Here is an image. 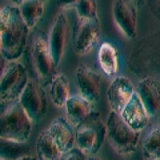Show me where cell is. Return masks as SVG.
<instances>
[{"mask_svg": "<svg viewBox=\"0 0 160 160\" xmlns=\"http://www.w3.org/2000/svg\"><path fill=\"white\" fill-rule=\"evenodd\" d=\"M135 92H136V89H135L132 82L126 76L113 78L107 92L111 111L122 113L126 106L131 102Z\"/></svg>", "mask_w": 160, "mask_h": 160, "instance_id": "cell-10", "label": "cell"}, {"mask_svg": "<svg viewBox=\"0 0 160 160\" xmlns=\"http://www.w3.org/2000/svg\"><path fill=\"white\" fill-rule=\"evenodd\" d=\"M149 6H151V9L153 13H156L160 18V0H148Z\"/></svg>", "mask_w": 160, "mask_h": 160, "instance_id": "cell-25", "label": "cell"}, {"mask_svg": "<svg viewBox=\"0 0 160 160\" xmlns=\"http://www.w3.org/2000/svg\"><path fill=\"white\" fill-rule=\"evenodd\" d=\"M12 4H15V6H20L23 2H26V0H11Z\"/></svg>", "mask_w": 160, "mask_h": 160, "instance_id": "cell-28", "label": "cell"}, {"mask_svg": "<svg viewBox=\"0 0 160 160\" xmlns=\"http://www.w3.org/2000/svg\"><path fill=\"white\" fill-rule=\"evenodd\" d=\"M29 63L38 78V82L42 86H49L52 79L56 76L55 72L58 64L55 63L49 43L43 33H35L31 40Z\"/></svg>", "mask_w": 160, "mask_h": 160, "instance_id": "cell-4", "label": "cell"}, {"mask_svg": "<svg viewBox=\"0 0 160 160\" xmlns=\"http://www.w3.org/2000/svg\"><path fill=\"white\" fill-rule=\"evenodd\" d=\"M100 35L99 18H78L73 27V49L78 55L92 51Z\"/></svg>", "mask_w": 160, "mask_h": 160, "instance_id": "cell-7", "label": "cell"}, {"mask_svg": "<svg viewBox=\"0 0 160 160\" xmlns=\"http://www.w3.org/2000/svg\"><path fill=\"white\" fill-rule=\"evenodd\" d=\"M93 104L95 103L89 102L82 95L71 96L66 104V113L68 122L76 128L80 123H83L93 112Z\"/></svg>", "mask_w": 160, "mask_h": 160, "instance_id": "cell-16", "label": "cell"}, {"mask_svg": "<svg viewBox=\"0 0 160 160\" xmlns=\"http://www.w3.org/2000/svg\"><path fill=\"white\" fill-rule=\"evenodd\" d=\"M99 66L108 78H116L119 72V56L118 51L111 43H103L98 52Z\"/></svg>", "mask_w": 160, "mask_h": 160, "instance_id": "cell-17", "label": "cell"}, {"mask_svg": "<svg viewBox=\"0 0 160 160\" xmlns=\"http://www.w3.org/2000/svg\"><path fill=\"white\" fill-rule=\"evenodd\" d=\"M78 18H98L96 0H78L76 6Z\"/></svg>", "mask_w": 160, "mask_h": 160, "instance_id": "cell-23", "label": "cell"}, {"mask_svg": "<svg viewBox=\"0 0 160 160\" xmlns=\"http://www.w3.org/2000/svg\"><path fill=\"white\" fill-rule=\"evenodd\" d=\"M18 7L29 29L36 27L38 23L40 22V19L43 18L44 2H42V0H26V2H23Z\"/></svg>", "mask_w": 160, "mask_h": 160, "instance_id": "cell-22", "label": "cell"}, {"mask_svg": "<svg viewBox=\"0 0 160 160\" xmlns=\"http://www.w3.org/2000/svg\"><path fill=\"white\" fill-rule=\"evenodd\" d=\"M49 96L56 107H66L69 100V82L66 75L58 73L49 84Z\"/></svg>", "mask_w": 160, "mask_h": 160, "instance_id": "cell-19", "label": "cell"}, {"mask_svg": "<svg viewBox=\"0 0 160 160\" xmlns=\"http://www.w3.org/2000/svg\"><path fill=\"white\" fill-rule=\"evenodd\" d=\"M89 160H102V159H99V158H92V159H89Z\"/></svg>", "mask_w": 160, "mask_h": 160, "instance_id": "cell-30", "label": "cell"}, {"mask_svg": "<svg viewBox=\"0 0 160 160\" xmlns=\"http://www.w3.org/2000/svg\"><path fill=\"white\" fill-rule=\"evenodd\" d=\"M107 139L116 153L129 156L138 149L140 132L129 127L120 113L111 111L107 119Z\"/></svg>", "mask_w": 160, "mask_h": 160, "instance_id": "cell-3", "label": "cell"}, {"mask_svg": "<svg viewBox=\"0 0 160 160\" xmlns=\"http://www.w3.org/2000/svg\"><path fill=\"white\" fill-rule=\"evenodd\" d=\"M31 147L23 142H13V140L0 138V159L4 160H19L20 158L31 155Z\"/></svg>", "mask_w": 160, "mask_h": 160, "instance_id": "cell-21", "label": "cell"}, {"mask_svg": "<svg viewBox=\"0 0 160 160\" xmlns=\"http://www.w3.org/2000/svg\"><path fill=\"white\" fill-rule=\"evenodd\" d=\"M115 24L128 39L138 35V6L133 0H115L112 8Z\"/></svg>", "mask_w": 160, "mask_h": 160, "instance_id": "cell-9", "label": "cell"}, {"mask_svg": "<svg viewBox=\"0 0 160 160\" xmlns=\"http://www.w3.org/2000/svg\"><path fill=\"white\" fill-rule=\"evenodd\" d=\"M63 152L49 135L48 129L42 131L36 139V156L39 160H60Z\"/></svg>", "mask_w": 160, "mask_h": 160, "instance_id": "cell-18", "label": "cell"}, {"mask_svg": "<svg viewBox=\"0 0 160 160\" xmlns=\"http://www.w3.org/2000/svg\"><path fill=\"white\" fill-rule=\"evenodd\" d=\"M133 2H135V4H136V6L139 7V6H142V4H143L144 0H133Z\"/></svg>", "mask_w": 160, "mask_h": 160, "instance_id": "cell-29", "label": "cell"}, {"mask_svg": "<svg viewBox=\"0 0 160 160\" xmlns=\"http://www.w3.org/2000/svg\"><path fill=\"white\" fill-rule=\"evenodd\" d=\"M120 115L126 120V123L128 126L132 127L138 132H142L148 126L149 118H151V115L148 113L147 108L144 106V103L142 102L138 92H135L131 102L127 104L126 108L123 109V112Z\"/></svg>", "mask_w": 160, "mask_h": 160, "instance_id": "cell-13", "label": "cell"}, {"mask_svg": "<svg viewBox=\"0 0 160 160\" xmlns=\"http://www.w3.org/2000/svg\"><path fill=\"white\" fill-rule=\"evenodd\" d=\"M32 122L19 100L2 104L0 138L27 143L32 132Z\"/></svg>", "mask_w": 160, "mask_h": 160, "instance_id": "cell-2", "label": "cell"}, {"mask_svg": "<svg viewBox=\"0 0 160 160\" xmlns=\"http://www.w3.org/2000/svg\"><path fill=\"white\" fill-rule=\"evenodd\" d=\"M143 155L146 160H160V124L147 129L143 139Z\"/></svg>", "mask_w": 160, "mask_h": 160, "instance_id": "cell-20", "label": "cell"}, {"mask_svg": "<svg viewBox=\"0 0 160 160\" xmlns=\"http://www.w3.org/2000/svg\"><path fill=\"white\" fill-rule=\"evenodd\" d=\"M67 33H68V20L64 13H59L55 22L52 24L51 32H49L48 43L49 48H51L52 56L55 59V63L59 66L62 62V58L64 55V49H66L67 43Z\"/></svg>", "mask_w": 160, "mask_h": 160, "instance_id": "cell-12", "label": "cell"}, {"mask_svg": "<svg viewBox=\"0 0 160 160\" xmlns=\"http://www.w3.org/2000/svg\"><path fill=\"white\" fill-rule=\"evenodd\" d=\"M29 27L15 4L3 6L0 11V52L8 62L18 60L28 44Z\"/></svg>", "mask_w": 160, "mask_h": 160, "instance_id": "cell-1", "label": "cell"}, {"mask_svg": "<svg viewBox=\"0 0 160 160\" xmlns=\"http://www.w3.org/2000/svg\"><path fill=\"white\" fill-rule=\"evenodd\" d=\"M136 92L151 116L160 115V83L152 78L140 80Z\"/></svg>", "mask_w": 160, "mask_h": 160, "instance_id": "cell-15", "label": "cell"}, {"mask_svg": "<svg viewBox=\"0 0 160 160\" xmlns=\"http://www.w3.org/2000/svg\"><path fill=\"white\" fill-rule=\"evenodd\" d=\"M59 6L63 8H69V7H75L78 3V0H58Z\"/></svg>", "mask_w": 160, "mask_h": 160, "instance_id": "cell-26", "label": "cell"}, {"mask_svg": "<svg viewBox=\"0 0 160 160\" xmlns=\"http://www.w3.org/2000/svg\"><path fill=\"white\" fill-rule=\"evenodd\" d=\"M19 160H39L38 156H35V155H27V156H23V158H20Z\"/></svg>", "mask_w": 160, "mask_h": 160, "instance_id": "cell-27", "label": "cell"}, {"mask_svg": "<svg viewBox=\"0 0 160 160\" xmlns=\"http://www.w3.org/2000/svg\"><path fill=\"white\" fill-rule=\"evenodd\" d=\"M0 160H4V159H0Z\"/></svg>", "mask_w": 160, "mask_h": 160, "instance_id": "cell-32", "label": "cell"}, {"mask_svg": "<svg viewBox=\"0 0 160 160\" xmlns=\"http://www.w3.org/2000/svg\"><path fill=\"white\" fill-rule=\"evenodd\" d=\"M27 69L22 63L8 62L4 66L2 56V78H0V100L2 104L16 102L28 84Z\"/></svg>", "mask_w": 160, "mask_h": 160, "instance_id": "cell-6", "label": "cell"}, {"mask_svg": "<svg viewBox=\"0 0 160 160\" xmlns=\"http://www.w3.org/2000/svg\"><path fill=\"white\" fill-rule=\"evenodd\" d=\"M42 2H44V3H46V2H48V0H42Z\"/></svg>", "mask_w": 160, "mask_h": 160, "instance_id": "cell-31", "label": "cell"}, {"mask_svg": "<svg viewBox=\"0 0 160 160\" xmlns=\"http://www.w3.org/2000/svg\"><path fill=\"white\" fill-rule=\"evenodd\" d=\"M62 160H87V153L79 147H73L63 155Z\"/></svg>", "mask_w": 160, "mask_h": 160, "instance_id": "cell-24", "label": "cell"}, {"mask_svg": "<svg viewBox=\"0 0 160 160\" xmlns=\"http://www.w3.org/2000/svg\"><path fill=\"white\" fill-rule=\"evenodd\" d=\"M19 102L33 122L42 119L48 108L46 92L43 91V86L36 80H29L26 89L20 95Z\"/></svg>", "mask_w": 160, "mask_h": 160, "instance_id": "cell-8", "label": "cell"}, {"mask_svg": "<svg viewBox=\"0 0 160 160\" xmlns=\"http://www.w3.org/2000/svg\"><path fill=\"white\" fill-rule=\"evenodd\" d=\"M76 144L87 155H96L107 138V123L103 122L102 115L93 111L89 116L75 128Z\"/></svg>", "mask_w": 160, "mask_h": 160, "instance_id": "cell-5", "label": "cell"}, {"mask_svg": "<svg viewBox=\"0 0 160 160\" xmlns=\"http://www.w3.org/2000/svg\"><path fill=\"white\" fill-rule=\"evenodd\" d=\"M48 132L59 146L63 153H66L76 142V133L73 131V126L66 118H56L53 119L48 127Z\"/></svg>", "mask_w": 160, "mask_h": 160, "instance_id": "cell-14", "label": "cell"}, {"mask_svg": "<svg viewBox=\"0 0 160 160\" xmlns=\"http://www.w3.org/2000/svg\"><path fill=\"white\" fill-rule=\"evenodd\" d=\"M76 84L79 95L92 103H96L102 91V78L93 68L79 66L76 69Z\"/></svg>", "mask_w": 160, "mask_h": 160, "instance_id": "cell-11", "label": "cell"}]
</instances>
